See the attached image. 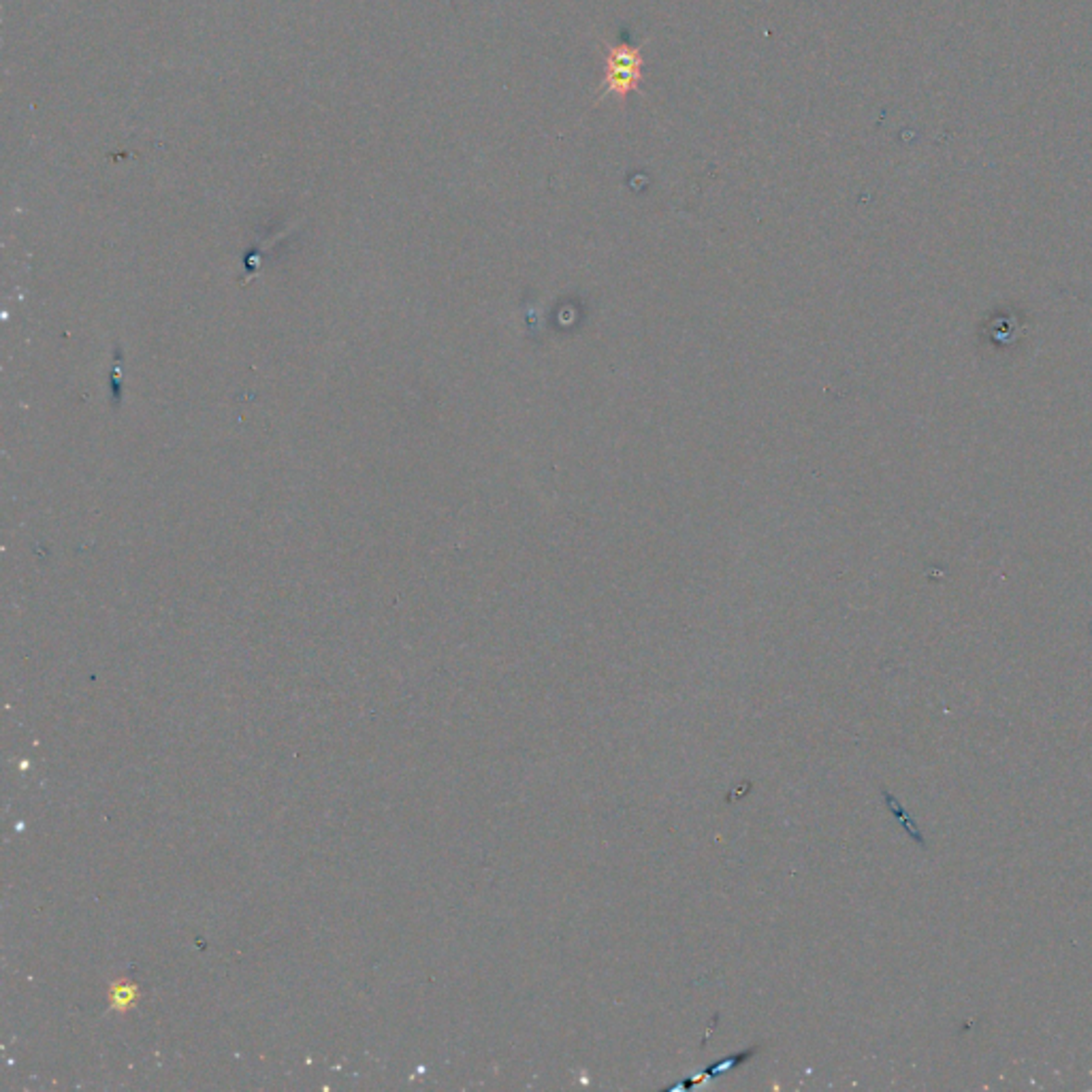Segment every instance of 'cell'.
I'll return each mask as SVG.
<instances>
[{
  "instance_id": "1",
  "label": "cell",
  "mask_w": 1092,
  "mask_h": 1092,
  "mask_svg": "<svg viewBox=\"0 0 1092 1092\" xmlns=\"http://www.w3.org/2000/svg\"><path fill=\"white\" fill-rule=\"evenodd\" d=\"M643 54L638 45H632L628 39L607 47V62H604V81L600 99L625 101L632 92H638L643 81Z\"/></svg>"
},
{
  "instance_id": "2",
  "label": "cell",
  "mask_w": 1092,
  "mask_h": 1092,
  "mask_svg": "<svg viewBox=\"0 0 1092 1092\" xmlns=\"http://www.w3.org/2000/svg\"><path fill=\"white\" fill-rule=\"evenodd\" d=\"M760 1049H762L760 1046H754V1048H749V1049H742V1052L723 1056L721 1061L713 1062L711 1067L702 1069L700 1074L695 1075V1077H687V1080L683 1082V1086L690 1088V1086H695V1084H700V1082H705V1080H715V1077H718L723 1069H734V1067H739V1065H745V1062H749L751 1059H754V1056L757 1052H760Z\"/></svg>"
}]
</instances>
